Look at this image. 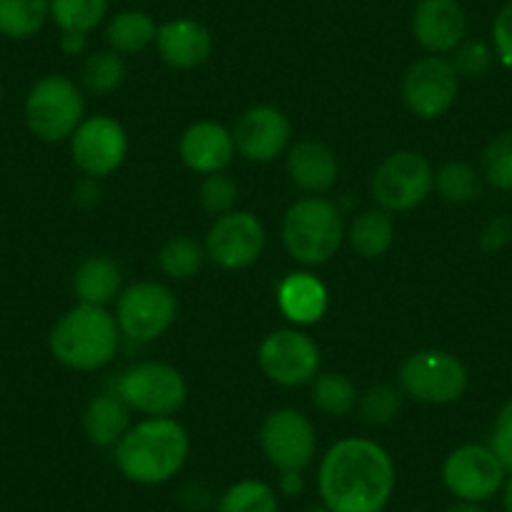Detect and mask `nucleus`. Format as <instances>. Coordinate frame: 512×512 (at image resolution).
<instances>
[{
	"instance_id": "obj_45",
	"label": "nucleus",
	"mask_w": 512,
	"mask_h": 512,
	"mask_svg": "<svg viewBox=\"0 0 512 512\" xmlns=\"http://www.w3.org/2000/svg\"><path fill=\"white\" fill-rule=\"evenodd\" d=\"M304 512H332V510H327V507H324V505H314V507H307V510H304Z\"/></svg>"
},
{
	"instance_id": "obj_29",
	"label": "nucleus",
	"mask_w": 512,
	"mask_h": 512,
	"mask_svg": "<svg viewBox=\"0 0 512 512\" xmlns=\"http://www.w3.org/2000/svg\"><path fill=\"white\" fill-rule=\"evenodd\" d=\"M482 171L467 161H447L435 171V189L447 204H470L482 196Z\"/></svg>"
},
{
	"instance_id": "obj_43",
	"label": "nucleus",
	"mask_w": 512,
	"mask_h": 512,
	"mask_svg": "<svg viewBox=\"0 0 512 512\" xmlns=\"http://www.w3.org/2000/svg\"><path fill=\"white\" fill-rule=\"evenodd\" d=\"M445 512H487L480 502H465V500H457L455 505L447 507Z\"/></svg>"
},
{
	"instance_id": "obj_37",
	"label": "nucleus",
	"mask_w": 512,
	"mask_h": 512,
	"mask_svg": "<svg viewBox=\"0 0 512 512\" xmlns=\"http://www.w3.org/2000/svg\"><path fill=\"white\" fill-rule=\"evenodd\" d=\"M490 447L497 455V460L502 462L507 472H512V400H507L505 405L500 407L495 417V425H492L490 435Z\"/></svg>"
},
{
	"instance_id": "obj_11",
	"label": "nucleus",
	"mask_w": 512,
	"mask_h": 512,
	"mask_svg": "<svg viewBox=\"0 0 512 512\" xmlns=\"http://www.w3.org/2000/svg\"><path fill=\"white\" fill-rule=\"evenodd\" d=\"M256 362L269 382L279 387H302L319 374L322 352L302 329H274L259 344Z\"/></svg>"
},
{
	"instance_id": "obj_18",
	"label": "nucleus",
	"mask_w": 512,
	"mask_h": 512,
	"mask_svg": "<svg viewBox=\"0 0 512 512\" xmlns=\"http://www.w3.org/2000/svg\"><path fill=\"white\" fill-rule=\"evenodd\" d=\"M179 156L194 174H219L234 161L236 146L231 128L216 121H196L184 128L179 139Z\"/></svg>"
},
{
	"instance_id": "obj_46",
	"label": "nucleus",
	"mask_w": 512,
	"mask_h": 512,
	"mask_svg": "<svg viewBox=\"0 0 512 512\" xmlns=\"http://www.w3.org/2000/svg\"><path fill=\"white\" fill-rule=\"evenodd\" d=\"M0 103H3V86H0Z\"/></svg>"
},
{
	"instance_id": "obj_3",
	"label": "nucleus",
	"mask_w": 512,
	"mask_h": 512,
	"mask_svg": "<svg viewBox=\"0 0 512 512\" xmlns=\"http://www.w3.org/2000/svg\"><path fill=\"white\" fill-rule=\"evenodd\" d=\"M121 329L106 307L81 304L68 309L48 334V349L73 372L103 369L118 352Z\"/></svg>"
},
{
	"instance_id": "obj_41",
	"label": "nucleus",
	"mask_w": 512,
	"mask_h": 512,
	"mask_svg": "<svg viewBox=\"0 0 512 512\" xmlns=\"http://www.w3.org/2000/svg\"><path fill=\"white\" fill-rule=\"evenodd\" d=\"M88 46L86 33H61V51L66 56H81Z\"/></svg>"
},
{
	"instance_id": "obj_10",
	"label": "nucleus",
	"mask_w": 512,
	"mask_h": 512,
	"mask_svg": "<svg viewBox=\"0 0 512 512\" xmlns=\"http://www.w3.org/2000/svg\"><path fill=\"white\" fill-rule=\"evenodd\" d=\"M259 447L269 465L279 472H302L317 457V427L304 412L279 407L264 417Z\"/></svg>"
},
{
	"instance_id": "obj_4",
	"label": "nucleus",
	"mask_w": 512,
	"mask_h": 512,
	"mask_svg": "<svg viewBox=\"0 0 512 512\" xmlns=\"http://www.w3.org/2000/svg\"><path fill=\"white\" fill-rule=\"evenodd\" d=\"M347 239L342 211L324 196L294 201L282 221L284 249L304 267H322L334 259Z\"/></svg>"
},
{
	"instance_id": "obj_5",
	"label": "nucleus",
	"mask_w": 512,
	"mask_h": 512,
	"mask_svg": "<svg viewBox=\"0 0 512 512\" xmlns=\"http://www.w3.org/2000/svg\"><path fill=\"white\" fill-rule=\"evenodd\" d=\"M23 116L28 131L43 144L68 141L86 116L81 86L63 73L38 78L26 96Z\"/></svg>"
},
{
	"instance_id": "obj_39",
	"label": "nucleus",
	"mask_w": 512,
	"mask_h": 512,
	"mask_svg": "<svg viewBox=\"0 0 512 512\" xmlns=\"http://www.w3.org/2000/svg\"><path fill=\"white\" fill-rule=\"evenodd\" d=\"M510 236H512V221L507 219V216H495V219L482 229L480 246L485 251H497L510 241Z\"/></svg>"
},
{
	"instance_id": "obj_20",
	"label": "nucleus",
	"mask_w": 512,
	"mask_h": 512,
	"mask_svg": "<svg viewBox=\"0 0 512 512\" xmlns=\"http://www.w3.org/2000/svg\"><path fill=\"white\" fill-rule=\"evenodd\" d=\"M287 174L297 189L319 196L334 189L339 179L337 154L324 141L302 139L287 151Z\"/></svg>"
},
{
	"instance_id": "obj_38",
	"label": "nucleus",
	"mask_w": 512,
	"mask_h": 512,
	"mask_svg": "<svg viewBox=\"0 0 512 512\" xmlns=\"http://www.w3.org/2000/svg\"><path fill=\"white\" fill-rule=\"evenodd\" d=\"M492 46L500 63L512 71V0H507L492 23Z\"/></svg>"
},
{
	"instance_id": "obj_40",
	"label": "nucleus",
	"mask_w": 512,
	"mask_h": 512,
	"mask_svg": "<svg viewBox=\"0 0 512 512\" xmlns=\"http://www.w3.org/2000/svg\"><path fill=\"white\" fill-rule=\"evenodd\" d=\"M98 199H101V186H98V179H88L81 181V184L76 186V191H73V201H76L78 206H93L98 204Z\"/></svg>"
},
{
	"instance_id": "obj_1",
	"label": "nucleus",
	"mask_w": 512,
	"mask_h": 512,
	"mask_svg": "<svg viewBox=\"0 0 512 512\" xmlns=\"http://www.w3.org/2000/svg\"><path fill=\"white\" fill-rule=\"evenodd\" d=\"M390 452L367 437H344L319 462V497L332 512H382L395 492Z\"/></svg>"
},
{
	"instance_id": "obj_42",
	"label": "nucleus",
	"mask_w": 512,
	"mask_h": 512,
	"mask_svg": "<svg viewBox=\"0 0 512 512\" xmlns=\"http://www.w3.org/2000/svg\"><path fill=\"white\" fill-rule=\"evenodd\" d=\"M304 490L302 472H279V492L287 497L299 495Z\"/></svg>"
},
{
	"instance_id": "obj_27",
	"label": "nucleus",
	"mask_w": 512,
	"mask_h": 512,
	"mask_svg": "<svg viewBox=\"0 0 512 512\" xmlns=\"http://www.w3.org/2000/svg\"><path fill=\"white\" fill-rule=\"evenodd\" d=\"M126 61L121 53L103 48V51H93L86 56L81 66V86L86 88L91 96H111L126 81Z\"/></svg>"
},
{
	"instance_id": "obj_30",
	"label": "nucleus",
	"mask_w": 512,
	"mask_h": 512,
	"mask_svg": "<svg viewBox=\"0 0 512 512\" xmlns=\"http://www.w3.org/2000/svg\"><path fill=\"white\" fill-rule=\"evenodd\" d=\"M216 512H279L277 490L262 480H239L221 492Z\"/></svg>"
},
{
	"instance_id": "obj_19",
	"label": "nucleus",
	"mask_w": 512,
	"mask_h": 512,
	"mask_svg": "<svg viewBox=\"0 0 512 512\" xmlns=\"http://www.w3.org/2000/svg\"><path fill=\"white\" fill-rule=\"evenodd\" d=\"M154 46L166 66L176 71H191L209 61L214 38L209 28L196 18H171L159 26Z\"/></svg>"
},
{
	"instance_id": "obj_26",
	"label": "nucleus",
	"mask_w": 512,
	"mask_h": 512,
	"mask_svg": "<svg viewBox=\"0 0 512 512\" xmlns=\"http://www.w3.org/2000/svg\"><path fill=\"white\" fill-rule=\"evenodd\" d=\"M51 18V0H0V36L28 41L38 36Z\"/></svg>"
},
{
	"instance_id": "obj_7",
	"label": "nucleus",
	"mask_w": 512,
	"mask_h": 512,
	"mask_svg": "<svg viewBox=\"0 0 512 512\" xmlns=\"http://www.w3.org/2000/svg\"><path fill=\"white\" fill-rule=\"evenodd\" d=\"M435 189V169L417 151H395L384 156L369 179V191L384 211H412Z\"/></svg>"
},
{
	"instance_id": "obj_25",
	"label": "nucleus",
	"mask_w": 512,
	"mask_h": 512,
	"mask_svg": "<svg viewBox=\"0 0 512 512\" xmlns=\"http://www.w3.org/2000/svg\"><path fill=\"white\" fill-rule=\"evenodd\" d=\"M347 241L362 259H379L387 254L395 244V221L390 211L367 209L354 216L347 229Z\"/></svg>"
},
{
	"instance_id": "obj_24",
	"label": "nucleus",
	"mask_w": 512,
	"mask_h": 512,
	"mask_svg": "<svg viewBox=\"0 0 512 512\" xmlns=\"http://www.w3.org/2000/svg\"><path fill=\"white\" fill-rule=\"evenodd\" d=\"M156 31L159 26L149 13L128 8V11H118L116 16H111L106 26V41L111 51L121 53V56H136L154 46Z\"/></svg>"
},
{
	"instance_id": "obj_9",
	"label": "nucleus",
	"mask_w": 512,
	"mask_h": 512,
	"mask_svg": "<svg viewBox=\"0 0 512 512\" xmlns=\"http://www.w3.org/2000/svg\"><path fill=\"white\" fill-rule=\"evenodd\" d=\"M179 299L161 282H136L116 299V324L123 337L149 344L164 337L176 322Z\"/></svg>"
},
{
	"instance_id": "obj_32",
	"label": "nucleus",
	"mask_w": 512,
	"mask_h": 512,
	"mask_svg": "<svg viewBox=\"0 0 512 512\" xmlns=\"http://www.w3.org/2000/svg\"><path fill=\"white\" fill-rule=\"evenodd\" d=\"M111 0H51V21L61 33H91L106 18Z\"/></svg>"
},
{
	"instance_id": "obj_12",
	"label": "nucleus",
	"mask_w": 512,
	"mask_h": 512,
	"mask_svg": "<svg viewBox=\"0 0 512 512\" xmlns=\"http://www.w3.org/2000/svg\"><path fill=\"white\" fill-rule=\"evenodd\" d=\"M267 249V229L251 211H229L216 216L206 231V259L226 272H239L262 259Z\"/></svg>"
},
{
	"instance_id": "obj_44",
	"label": "nucleus",
	"mask_w": 512,
	"mask_h": 512,
	"mask_svg": "<svg viewBox=\"0 0 512 512\" xmlns=\"http://www.w3.org/2000/svg\"><path fill=\"white\" fill-rule=\"evenodd\" d=\"M500 492H502V507H505V512H512V477H507Z\"/></svg>"
},
{
	"instance_id": "obj_31",
	"label": "nucleus",
	"mask_w": 512,
	"mask_h": 512,
	"mask_svg": "<svg viewBox=\"0 0 512 512\" xmlns=\"http://www.w3.org/2000/svg\"><path fill=\"white\" fill-rule=\"evenodd\" d=\"M159 269L174 282H186V279L196 277V272L201 269L206 259V251L199 241H194L191 236H171L159 251Z\"/></svg>"
},
{
	"instance_id": "obj_28",
	"label": "nucleus",
	"mask_w": 512,
	"mask_h": 512,
	"mask_svg": "<svg viewBox=\"0 0 512 512\" xmlns=\"http://www.w3.org/2000/svg\"><path fill=\"white\" fill-rule=\"evenodd\" d=\"M312 402L322 415L347 417L357 407L359 395L352 379L342 372H324L312 379Z\"/></svg>"
},
{
	"instance_id": "obj_2",
	"label": "nucleus",
	"mask_w": 512,
	"mask_h": 512,
	"mask_svg": "<svg viewBox=\"0 0 512 512\" xmlns=\"http://www.w3.org/2000/svg\"><path fill=\"white\" fill-rule=\"evenodd\" d=\"M189 432L174 417H146L113 447L118 472L136 485H164L189 460Z\"/></svg>"
},
{
	"instance_id": "obj_33",
	"label": "nucleus",
	"mask_w": 512,
	"mask_h": 512,
	"mask_svg": "<svg viewBox=\"0 0 512 512\" xmlns=\"http://www.w3.org/2000/svg\"><path fill=\"white\" fill-rule=\"evenodd\" d=\"M482 179L497 191H512V128L497 134L482 151Z\"/></svg>"
},
{
	"instance_id": "obj_23",
	"label": "nucleus",
	"mask_w": 512,
	"mask_h": 512,
	"mask_svg": "<svg viewBox=\"0 0 512 512\" xmlns=\"http://www.w3.org/2000/svg\"><path fill=\"white\" fill-rule=\"evenodd\" d=\"M123 274L121 267L113 262L111 256L98 254L88 256L86 262L73 274V294L81 304H93V307H108L116 302L118 294L123 292Z\"/></svg>"
},
{
	"instance_id": "obj_6",
	"label": "nucleus",
	"mask_w": 512,
	"mask_h": 512,
	"mask_svg": "<svg viewBox=\"0 0 512 512\" xmlns=\"http://www.w3.org/2000/svg\"><path fill=\"white\" fill-rule=\"evenodd\" d=\"M400 390L420 405H450L467 390V367L445 349H420L400 367Z\"/></svg>"
},
{
	"instance_id": "obj_17",
	"label": "nucleus",
	"mask_w": 512,
	"mask_h": 512,
	"mask_svg": "<svg viewBox=\"0 0 512 512\" xmlns=\"http://www.w3.org/2000/svg\"><path fill=\"white\" fill-rule=\"evenodd\" d=\"M412 38L430 56H447L467 36L465 8L457 0H420L410 18Z\"/></svg>"
},
{
	"instance_id": "obj_8",
	"label": "nucleus",
	"mask_w": 512,
	"mask_h": 512,
	"mask_svg": "<svg viewBox=\"0 0 512 512\" xmlns=\"http://www.w3.org/2000/svg\"><path fill=\"white\" fill-rule=\"evenodd\" d=\"M116 395L146 417H171L189 397L184 374L166 362H139L118 377Z\"/></svg>"
},
{
	"instance_id": "obj_22",
	"label": "nucleus",
	"mask_w": 512,
	"mask_h": 512,
	"mask_svg": "<svg viewBox=\"0 0 512 512\" xmlns=\"http://www.w3.org/2000/svg\"><path fill=\"white\" fill-rule=\"evenodd\" d=\"M83 435L96 447H116L131 427V407L116 395H96L83 410Z\"/></svg>"
},
{
	"instance_id": "obj_36",
	"label": "nucleus",
	"mask_w": 512,
	"mask_h": 512,
	"mask_svg": "<svg viewBox=\"0 0 512 512\" xmlns=\"http://www.w3.org/2000/svg\"><path fill=\"white\" fill-rule=\"evenodd\" d=\"M452 53L455 58L450 61L457 76L465 78H482L492 68V58H495V51L482 41H462Z\"/></svg>"
},
{
	"instance_id": "obj_15",
	"label": "nucleus",
	"mask_w": 512,
	"mask_h": 512,
	"mask_svg": "<svg viewBox=\"0 0 512 512\" xmlns=\"http://www.w3.org/2000/svg\"><path fill=\"white\" fill-rule=\"evenodd\" d=\"M507 470L487 445H460L442 462V482L465 502H485L502 490Z\"/></svg>"
},
{
	"instance_id": "obj_14",
	"label": "nucleus",
	"mask_w": 512,
	"mask_h": 512,
	"mask_svg": "<svg viewBox=\"0 0 512 512\" xmlns=\"http://www.w3.org/2000/svg\"><path fill=\"white\" fill-rule=\"evenodd\" d=\"M68 141H71L73 164L88 179H106L116 174L128 156L126 128L106 113L83 118L76 134Z\"/></svg>"
},
{
	"instance_id": "obj_34",
	"label": "nucleus",
	"mask_w": 512,
	"mask_h": 512,
	"mask_svg": "<svg viewBox=\"0 0 512 512\" xmlns=\"http://www.w3.org/2000/svg\"><path fill=\"white\" fill-rule=\"evenodd\" d=\"M402 390L392 384H374L359 397V415L367 425L384 427L397 420L402 410Z\"/></svg>"
},
{
	"instance_id": "obj_16",
	"label": "nucleus",
	"mask_w": 512,
	"mask_h": 512,
	"mask_svg": "<svg viewBox=\"0 0 512 512\" xmlns=\"http://www.w3.org/2000/svg\"><path fill=\"white\" fill-rule=\"evenodd\" d=\"M236 154L251 164H272L289 149L292 123L289 116L277 106H251L236 118L234 128Z\"/></svg>"
},
{
	"instance_id": "obj_35",
	"label": "nucleus",
	"mask_w": 512,
	"mask_h": 512,
	"mask_svg": "<svg viewBox=\"0 0 512 512\" xmlns=\"http://www.w3.org/2000/svg\"><path fill=\"white\" fill-rule=\"evenodd\" d=\"M199 201L206 214H211L214 219L229 214V211L236 209V201H239V184L224 171L204 176L199 186Z\"/></svg>"
},
{
	"instance_id": "obj_21",
	"label": "nucleus",
	"mask_w": 512,
	"mask_h": 512,
	"mask_svg": "<svg viewBox=\"0 0 512 512\" xmlns=\"http://www.w3.org/2000/svg\"><path fill=\"white\" fill-rule=\"evenodd\" d=\"M279 312L297 327L317 324L327 314L329 292L319 277L309 272H292L277 287Z\"/></svg>"
},
{
	"instance_id": "obj_13",
	"label": "nucleus",
	"mask_w": 512,
	"mask_h": 512,
	"mask_svg": "<svg viewBox=\"0 0 512 512\" xmlns=\"http://www.w3.org/2000/svg\"><path fill=\"white\" fill-rule=\"evenodd\" d=\"M460 93V76L450 58L422 56L410 63L402 76V101L417 118L435 121L445 116L457 101Z\"/></svg>"
}]
</instances>
